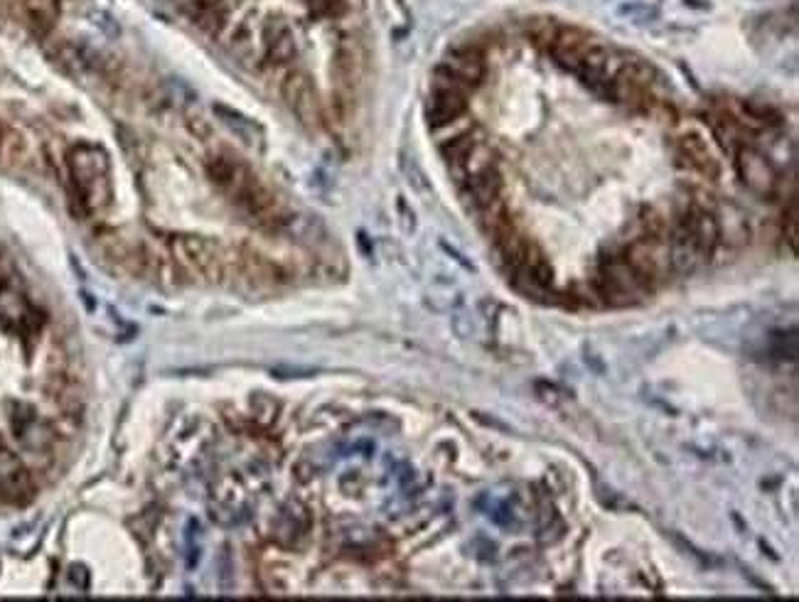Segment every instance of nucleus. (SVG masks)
<instances>
[{
    "label": "nucleus",
    "instance_id": "f257e3e1",
    "mask_svg": "<svg viewBox=\"0 0 799 602\" xmlns=\"http://www.w3.org/2000/svg\"><path fill=\"white\" fill-rule=\"evenodd\" d=\"M74 192L87 212H101L111 202V160L96 143H77L67 153Z\"/></svg>",
    "mask_w": 799,
    "mask_h": 602
},
{
    "label": "nucleus",
    "instance_id": "f03ea898",
    "mask_svg": "<svg viewBox=\"0 0 799 602\" xmlns=\"http://www.w3.org/2000/svg\"><path fill=\"white\" fill-rule=\"evenodd\" d=\"M595 293L613 308L637 303L652 293V286L625 261V256L603 258L595 276Z\"/></svg>",
    "mask_w": 799,
    "mask_h": 602
},
{
    "label": "nucleus",
    "instance_id": "7ed1b4c3",
    "mask_svg": "<svg viewBox=\"0 0 799 602\" xmlns=\"http://www.w3.org/2000/svg\"><path fill=\"white\" fill-rule=\"evenodd\" d=\"M168 246L173 251L175 263H178L182 271L195 273V276L212 283H219L222 278H227L229 261L217 241L205 239V236L182 234L173 236Z\"/></svg>",
    "mask_w": 799,
    "mask_h": 602
},
{
    "label": "nucleus",
    "instance_id": "20e7f679",
    "mask_svg": "<svg viewBox=\"0 0 799 602\" xmlns=\"http://www.w3.org/2000/svg\"><path fill=\"white\" fill-rule=\"evenodd\" d=\"M207 175L214 182V187H219L234 204L244 202L261 185V180L251 172L249 165L241 163L232 153L209 155Z\"/></svg>",
    "mask_w": 799,
    "mask_h": 602
},
{
    "label": "nucleus",
    "instance_id": "39448f33",
    "mask_svg": "<svg viewBox=\"0 0 799 602\" xmlns=\"http://www.w3.org/2000/svg\"><path fill=\"white\" fill-rule=\"evenodd\" d=\"M281 94L291 114L303 123L305 128H318L323 121V106H320L318 89L313 79L305 72H291L281 84Z\"/></svg>",
    "mask_w": 799,
    "mask_h": 602
},
{
    "label": "nucleus",
    "instance_id": "423d86ee",
    "mask_svg": "<svg viewBox=\"0 0 799 602\" xmlns=\"http://www.w3.org/2000/svg\"><path fill=\"white\" fill-rule=\"evenodd\" d=\"M736 172L740 182H743L753 195L763 197V200H772V197H775L777 170L765 153H760V150L755 148H748V145H738Z\"/></svg>",
    "mask_w": 799,
    "mask_h": 602
},
{
    "label": "nucleus",
    "instance_id": "0eeeda50",
    "mask_svg": "<svg viewBox=\"0 0 799 602\" xmlns=\"http://www.w3.org/2000/svg\"><path fill=\"white\" fill-rule=\"evenodd\" d=\"M468 109V91L460 86L450 84L448 79L436 77L433 82L431 96L426 101V121L433 131L445 126H453L455 121H460V116Z\"/></svg>",
    "mask_w": 799,
    "mask_h": 602
},
{
    "label": "nucleus",
    "instance_id": "6e6552de",
    "mask_svg": "<svg viewBox=\"0 0 799 602\" xmlns=\"http://www.w3.org/2000/svg\"><path fill=\"white\" fill-rule=\"evenodd\" d=\"M485 59L477 50H470V47H458V50L448 52L445 59L438 67L436 77L448 79L450 84L460 86V89H475L477 84L485 79Z\"/></svg>",
    "mask_w": 799,
    "mask_h": 602
},
{
    "label": "nucleus",
    "instance_id": "1a4fd4ad",
    "mask_svg": "<svg viewBox=\"0 0 799 602\" xmlns=\"http://www.w3.org/2000/svg\"><path fill=\"white\" fill-rule=\"evenodd\" d=\"M0 327L13 335H30L40 327V315L15 286H0Z\"/></svg>",
    "mask_w": 799,
    "mask_h": 602
},
{
    "label": "nucleus",
    "instance_id": "9d476101",
    "mask_svg": "<svg viewBox=\"0 0 799 602\" xmlns=\"http://www.w3.org/2000/svg\"><path fill=\"white\" fill-rule=\"evenodd\" d=\"M679 219L689 231V239L699 258H711L716 246L721 244V222L716 214L704 207H689Z\"/></svg>",
    "mask_w": 799,
    "mask_h": 602
},
{
    "label": "nucleus",
    "instance_id": "9b49d317",
    "mask_svg": "<svg viewBox=\"0 0 799 602\" xmlns=\"http://www.w3.org/2000/svg\"><path fill=\"white\" fill-rule=\"evenodd\" d=\"M32 477L28 467L23 465V460L8 450L5 445H0V494L13 504H25L32 499Z\"/></svg>",
    "mask_w": 799,
    "mask_h": 602
},
{
    "label": "nucleus",
    "instance_id": "f8f14e48",
    "mask_svg": "<svg viewBox=\"0 0 799 602\" xmlns=\"http://www.w3.org/2000/svg\"><path fill=\"white\" fill-rule=\"evenodd\" d=\"M261 42H264V57L271 64H291L298 55L296 37L283 18L271 15L261 28Z\"/></svg>",
    "mask_w": 799,
    "mask_h": 602
},
{
    "label": "nucleus",
    "instance_id": "ddd939ff",
    "mask_svg": "<svg viewBox=\"0 0 799 602\" xmlns=\"http://www.w3.org/2000/svg\"><path fill=\"white\" fill-rule=\"evenodd\" d=\"M591 42H593L591 35H586L583 30L563 28L559 30V35L554 37V42L549 45V52L561 69H566V72H576L583 55H586V50L591 47Z\"/></svg>",
    "mask_w": 799,
    "mask_h": 602
},
{
    "label": "nucleus",
    "instance_id": "4468645a",
    "mask_svg": "<svg viewBox=\"0 0 799 602\" xmlns=\"http://www.w3.org/2000/svg\"><path fill=\"white\" fill-rule=\"evenodd\" d=\"M679 155L691 165L699 175L709 177V180H716L721 175V163H718L716 153L711 150V145L699 136V133H686L681 136L679 141Z\"/></svg>",
    "mask_w": 799,
    "mask_h": 602
},
{
    "label": "nucleus",
    "instance_id": "2eb2a0df",
    "mask_svg": "<svg viewBox=\"0 0 799 602\" xmlns=\"http://www.w3.org/2000/svg\"><path fill=\"white\" fill-rule=\"evenodd\" d=\"M502 190H504V180L502 172L497 170V165L477 172V175L465 180V197H468V200L473 202V207L477 209H485L490 207V204H495L497 200H502Z\"/></svg>",
    "mask_w": 799,
    "mask_h": 602
},
{
    "label": "nucleus",
    "instance_id": "dca6fc26",
    "mask_svg": "<svg viewBox=\"0 0 799 602\" xmlns=\"http://www.w3.org/2000/svg\"><path fill=\"white\" fill-rule=\"evenodd\" d=\"M10 423H13V430H15V435H18V440L28 450H35L37 453V450H45L47 445H50V440H52L50 428H47L45 423L35 416V411H30V408L18 406V413H15L13 421Z\"/></svg>",
    "mask_w": 799,
    "mask_h": 602
},
{
    "label": "nucleus",
    "instance_id": "f3484780",
    "mask_svg": "<svg viewBox=\"0 0 799 602\" xmlns=\"http://www.w3.org/2000/svg\"><path fill=\"white\" fill-rule=\"evenodd\" d=\"M310 529V512L305 507H300V504H288L286 509H283L281 516H278V524H276V539L281 546H298L300 541L305 539V534H308Z\"/></svg>",
    "mask_w": 799,
    "mask_h": 602
},
{
    "label": "nucleus",
    "instance_id": "a211bd4d",
    "mask_svg": "<svg viewBox=\"0 0 799 602\" xmlns=\"http://www.w3.org/2000/svg\"><path fill=\"white\" fill-rule=\"evenodd\" d=\"M239 266L244 271L246 278L256 283H276L281 281V271L273 261H268L266 256L256 254V251H241L239 254Z\"/></svg>",
    "mask_w": 799,
    "mask_h": 602
},
{
    "label": "nucleus",
    "instance_id": "6ab92c4d",
    "mask_svg": "<svg viewBox=\"0 0 799 602\" xmlns=\"http://www.w3.org/2000/svg\"><path fill=\"white\" fill-rule=\"evenodd\" d=\"M477 141H480V138H477V133L470 131V128L468 131L458 133V136L448 138V141L441 143L443 160L450 165V168H458V165L465 160V155L475 148Z\"/></svg>",
    "mask_w": 799,
    "mask_h": 602
},
{
    "label": "nucleus",
    "instance_id": "aec40b11",
    "mask_svg": "<svg viewBox=\"0 0 799 602\" xmlns=\"http://www.w3.org/2000/svg\"><path fill=\"white\" fill-rule=\"evenodd\" d=\"M492 165H495V150H492L485 141H477L475 148L465 155V160L455 170H460L463 180H468V177H473V175H477V172L492 168Z\"/></svg>",
    "mask_w": 799,
    "mask_h": 602
},
{
    "label": "nucleus",
    "instance_id": "412c9836",
    "mask_svg": "<svg viewBox=\"0 0 799 602\" xmlns=\"http://www.w3.org/2000/svg\"><path fill=\"white\" fill-rule=\"evenodd\" d=\"M224 20H227V8H224L222 3H200L197 5V13H195V23L200 25L205 32H217L222 30Z\"/></svg>",
    "mask_w": 799,
    "mask_h": 602
},
{
    "label": "nucleus",
    "instance_id": "4be33fe9",
    "mask_svg": "<svg viewBox=\"0 0 799 602\" xmlns=\"http://www.w3.org/2000/svg\"><path fill=\"white\" fill-rule=\"evenodd\" d=\"M214 111H217V114L224 118V123H227V126H232L234 131H237L246 143H254L256 141V136H259V128H254V123H251L249 118H244V116L237 114V111H232V109H224V106H217Z\"/></svg>",
    "mask_w": 799,
    "mask_h": 602
},
{
    "label": "nucleus",
    "instance_id": "5701e85b",
    "mask_svg": "<svg viewBox=\"0 0 799 602\" xmlns=\"http://www.w3.org/2000/svg\"><path fill=\"white\" fill-rule=\"evenodd\" d=\"M556 35H559V30H556L554 20L539 18V20H532V23H529V37H532L534 42H539V45L549 47L551 42H554Z\"/></svg>",
    "mask_w": 799,
    "mask_h": 602
},
{
    "label": "nucleus",
    "instance_id": "b1692460",
    "mask_svg": "<svg viewBox=\"0 0 799 602\" xmlns=\"http://www.w3.org/2000/svg\"><path fill=\"white\" fill-rule=\"evenodd\" d=\"M308 8L318 18H337L347 10V0H308Z\"/></svg>",
    "mask_w": 799,
    "mask_h": 602
},
{
    "label": "nucleus",
    "instance_id": "393cba45",
    "mask_svg": "<svg viewBox=\"0 0 799 602\" xmlns=\"http://www.w3.org/2000/svg\"><path fill=\"white\" fill-rule=\"evenodd\" d=\"M30 15L35 23L50 25L55 20V0H30Z\"/></svg>",
    "mask_w": 799,
    "mask_h": 602
},
{
    "label": "nucleus",
    "instance_id": "a878e982",
    "mask_svg": "<svg viewBox=\"0 0 799 602\" xmlns=\"http://www.w3.org/2000/svg\"><path fill=\"white\" fill-rule=\"evenodd\" d=\"M790 227V234H787V239H790L792 249L797 246V200L790 202V214H785V229Z\"/></svg>",
    "mask_w": 799,
    "mask_h": 602
}]
</instances>
